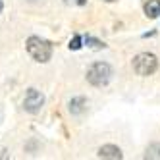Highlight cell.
<instances>
[{
    "mask_svg": "<svg viewBox=\"0 0 160 160\" xmlns=\"http://www.w3.org/2000/svg\"><path fill=\"white\" fill-rule=\"evenodd\" d=\"M25 48L29 52V56L35 62H48L50 60V56H52V44L48 41H44L41 37H29L27 42H25Z\"/></svg>",
    "mask_w": 160,
    "mask_h": 160,
    "instance_id": "1",
    "label": "cell"
},
{
    "mask_svg": "<svg viewBox=\"0 0 160 160\" xmlns=\"http://www.w3.org/2000/svg\"><path fill=\"white\" fill-rule=\"evenodd\" d=\"M110 75H112V70L106 62H95L87 70V81L95 87H104L110 81Z\"/></svg>",
    "mask_w": 160,
    "mask_h": 160,
    "instance_id": "2",
    "label": "cell"
},
{
    "mask_svg": "<svg viewBox=\"0 0 160 160\" xmlns=\"http://www.w3.org/2000/svg\"><path fill=\"white\" fill-rule=\"evenodd\" d=\"M156 68H158V60H156V56L154 54H148V52H141V54H137L135 58H133V70L137 75H152L156 72Z\"/></svg>",
    "mask_w": 160,
    "mask_h": 160,
    "instance_id": "3",
    "label": "cell"
},
{
    "mask_svg": "<svg viewBox=\"0 0 160 160\" xmlns=\"http://www.w3.org/2000/svg\"><path fill=\"white\" fill-rule=\"evenodd\" d=\"M44 104V95L37 89H29L25 93V98H23V108L29 112V114H37Z\"/></svg>",
    "mask_w": 160,
    "mask_h": 160,
    "instance_id": "4",
    "label": "cell"
},
{
    "mask_svg": "<svg viewBox=\"0 0 160 160\" xmlns=\"http://www.w3.org/2000/svg\"><path fill=\"white\" fill-rule=\"evenodd\" d=\"M98 156H100V158L120 160V158H122V151H120L118 147H114V145H104V147L98 148Z\"/></svg>",
    "mask_w": 160,
    "mask_h": 160,
    "instance_id": "5",
    "label": "cell"
},
{
    "mask_svg": "<svg viewBox=\"0 0 160 160\" xmlns=\"http://www.w3.org/2000/svg\"><path fill=\"white\" fill-rule=\"evenodd\" d=\"M87 108V98L83 97H75L70 100V112L73 114V116H79V114H83Z\"/></svg>",
    "mask_w": 160,
    "mask_h": 160,
    "instance_id": "6",
    "label": "cell"
},
{
    "mask_svg": "<svg viewBox=\"0 0 160 160\" xmlns=\"http://www.w3.org/2000/svg\"><path fill=\"white\" fill-rule=\"evenodd\" d=\"M145 14L151 19L158 18V14H160V0H148V2L145 4Z\"/></svg>",
    "mask_w": 160,
    "mask_h": 160,
    "instance_id": "7",
    "label": "cell"
},
{
    "mask_svg": "<svg viewBox=\"0 0 160 160\" xmlns=\"http://www.w3.org/2000/svg\"><path fill=\"white\" fill-rule=\"evenodd\" d=\"M147 158H160V145H151L147 148Z\"/></svg>",
    "mask_w": 160,
    "mask_h": 160,
    "instance_id": "8",
    "label": "cell"
},
{
    "mask_svg": "<svg viewBox=\"0 0 160 160\" xmlns=\"http://www.w3.org/2000/svg\"><path fill=\"white\" fill-rule=\"evenodd\" d=\"M79 42H81V39H79V37H73V41L70 42V48H73V50H77L79 47H81V44H79Z\"/></svg>",
    "mask_w": 160,
    "mask_h": 160,
    "instance_id": "9",
    "label": "cell"
},
{
    "mask_svg": "<svg viewBox=\"0 0 160 160\" xmlns=\"http://www.w3.org/2000/svg\"><path fill=\"white\" fill-rule=\"evenodd\" d=\"M66 2H75V0H66ZM85 0H79V4H83Z\"/></svg>",
    "mask_w": 160,
    "mask_h": 160,
    "instance_id": "10",
    "label": "cell"
},
{
    "mask_svg": "<svg viewBox=\"0 0 160 160\" xmlns=\"http://www.w3.org/2000/svg\"><path fill=\"white\" fill-rule=\"evenodd\" d=\"M2 10H4V4H2V0H0V12H2Z\"/></svg>",
    "mask_w": 160,
    "mask_h": 160,
    "instance_id": "11",
    "label": "cell"
},
{
    "mask_svg": "<svg viewBox=\"0 0 160 160\" xmlns=\"http://www.w3.org/2000/svg\"><path fill=\"white\" fill-rule=\"evenodd\" d=\"M104 2H114V0H104Z\"/></svg>",
    "mask_w": 160,
    "mask_h": 160,
    "instance_id": "12",
    "label": "cell"
}]
</instances>
